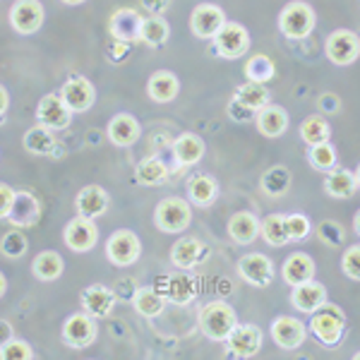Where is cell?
Wrapping results in <instances>:
<instances>
[{"label": "cell", "instance_id": "cell-32", "mask_svg": "<svg viewBox=\"0 0 360 360\" xmlns=\"http://www.w3.org/2000/svg\"><path fill=\"white\" fill-rule=\"evenodd\" d=\"M25 149L29 154H37V156L53 154V149H56L53 130L41 125V123L34 125L32 130H27V135H25Z\"/></svg>", "mask_w": 360, "mask_h": 360}, {"label": "cell", "instance_id": "cell-47", "mask_svg": "<svg viewBox=\"0 0 360 360\" xmlns=\"http://www.w3.org/2000/svg\"><path fill=\"white\" fill-rule=\"evenodd\" d=\"M341 269L348 278L360 281V245H351L341 257Z\"/></svg>", "mask_w": 360, "mask_h": 360}, {"label": "cell", "instance_id": "cell-8", "mask_svg": "<svg viewBox=\"0 0 360 360\" xmlns=\"http://www.w3.org/2000/svg\"><path fill=\"white\" fill-rule=\"evenodd\" d=\"M154 288L164 295L166 300L176 305H188L193 303V298L197 295V281L185 271H178V274H164L154 281Z\"/></svg>", "mask_w": 360, "mask_h": 360}, {"label": "cell", "instance_id": "cell-50", "mask_svg": "<svg viewBox=\"0 0 360 360\" xmlns=\"http://www.w3.org/2000/svg\"><path fill=\"white\" fill-rule=\"evenodd\" d=\"M115 288H118V291H115V295H118L120 300H130L132 303V298H135V293H137V281L135 278H120L118 283H115Z\"/></svg>", "mask_w": 360, "mask_h": 360}, {"label": "cell", "instance_id": "cell-36", "mask_svg": "<svg viewBox=\"0 0 360 360\" xmlns=\"http://www.w3.org/2000/svg\"><path fill=\"white\" fill-rule=\"evenodd\" d=\"M276 75V65L269 56L264 53H257L252 56L250 60L245 63V77L248 82H257V84H266L269 79H274Z\"/></svg>", "mask_w": 360, "mask_h": 360}, {"label": "cell", "instance_id": "cell-11", "mask_svg": "<svg viewBox=\"0 0 360 360\" xmlns=\"http://www.w3.org/2000/svg\"><path fill=\"white\" fill-rule=\"evenodd\" d=\"M238 274H240L250 286L266 288L274 278V264L262 252H250L238 259Z\"/></svg>", "mask_w": 360, "mask_h": 360}, {"label": "cell", "instance_id": "cell-19", "mask_svg": "<svg viewBox=\"0 0 360 360\" xmlns=\"http://www.w3.org/2000/svg\"><path fill=\"white\" fill-rule=\"evenodd\" d=\"M37 118H39V123L51 127V130H65L70 125V120H72V111L68 108V103L63 101L60 94H49L39 101Z\"/></svg>", "mask_w": 360, "mask_h": 360}, {"label": "cell", "instance_id": "cell-40", "mask_svg": "<svg viewBox=\"0 0 360 360\" xmlns=\"http://www.w3.org/2000/svg\"><path fill=\"white\" fill-rule=\"evenodd\" d=\"M171 27L161 15H152L142 20V41L149 46H164L168 41Z\"/></svg>", "mask_w": 360, "mask_h": 360}, {"label": "cell", "instance_id": "cell-52", "mask_svg": "<svg viewBox=\"0 0 360 360\" xmlns=\"http://www.w3.org/2000/svg\"><path fill=\"white\" fill-rule=\"evenodd\" d=\"M142 8L147 10L149 15H164L168 8H171L173 0H139Z\"/></svg>", "mask_w": 360, "mask_h": 360}, {"label": "cell", "instance_id": "cell-33", "mask_svg": "<svg viewBox=\"0 0 360 360\" xmlns=\"http://www.w3.org/2000/svg\"><path fill=\"white\" fill-rule=\"evenodd\" d=\"M132 305H135V310L142 317H159L166 307V298L156 291L154 286H144V288H137L135 298H132Z\"/></svg>", "mask_w": 360, "mask_h": 360}, {"label": "cell", "instance_id": "cell-60", "mask_svg": "<svg viewBox=\"0 0 360 360\" xmlns=\"http://www.w3.org/2000/svg\"><path fill=\"white\" fill-rule=\"evenodd\" d=\"M353 358H356V360H360V351L356 353V356H353Z\"/></svg>", "mask_w": 360, "mask_h": 360}, {"label": "cell", "instance_id": "cell-12", "mask_svg": "<svg viewBox=\"0 0 360 360\" xmlns=\"http://www.w3.org/2000/svg\"><path fill=\"white\" fill-rule=\"evenodd\" d=\"M226 25V15L219 5L202 3L197 5L190 15V29L197 39H214L219 34V29Z\"/></svg>", "mask_w": 360, "mask_h": 360}, {"label": "cell", "instance_id": "cell-39", "mask_svg": "<svg viewBox=\"0 0 360 360\" xmlns=\"http://www.w3.org/2000/svg\"><path fill=\"white\" fill-rule=\"evenodd\" d=\"M32 269H34V274H37V278H41V281H56V278L63 274V259H60V255L46 250V252L34 257Z\"/></svg>", "mask_w": 360, "mask_h": 360}, {"label": "cell", "instance_id": "cell-14", "mask_svg": "<svg viewBox=\"0 0 360 360\" xmlns=\"http://www.w3.org/2000/svg\"><path fill=\"white\" fill-rule=\"evenodd\" d=\"M226 344H229L231 356L252 358L262 348V329L255 327V324H236L233 332L226 339Z\"/></svg>", "mask_w": 360, "mask_h": 360}, {"label": "cell", "instance_id": "cell-26", "mask_svg": "<svg viewBox=\"0 0 360 360\" xmlns=\"http://www.w3.org/2000/svg\"><path fill=\"white\" fill-rule=\"evenodd\" d=\"M173 156H176V164L183 168H190L200 164L202 156H205V142L195 132H183L176 142H173Z\"/></svg>", "mask_w": 360, "mask_h": 360}, {"label": "cell", "instance_id": "cell-4", "mask_svg": "<svg viewBox=\"0 0 360 360\" xmlns=\"http://www.w3.org/2000/svg\"><path fill=\"white\" fill-rule=\"evenodd\" d=\"M315 25L317 15L307 3H288L278 15V29L288 39H307Z\"/></svg>", "mask_w": 360, "mask_h": 360}, {"label": "cell", "instance_id": "cell-43", "mask_svg": "<svg viewBox=\"0 0 360 360\" xmlns=\"http://www.w3.org/2000/svg\"><path fill=\"white\" fill-rule=\"evenodd\" d=\"M29 250V240L27 236L22 233V231H10V233L3 236V240H0V252L5 255V257H22Z\"/></svg>", "mask_w": 360, "mask_h": 360}, {"label": "cell", "instance_id": "cell-31", "mask_svg": "<svg viewBox=\"0 0 360 360\" xmlns=\"http://www.w3.org/2000/svg\"><path fill=\"white\" fill-rule=\"evenodd\" d=\"M219 195V185L214 178L209 176H193L188 180V197L190 202L197 207H209L214 205V200H217Z\"/></svg>", "mask_w": 360, "mask_h": 360}, {"label": "cell", "instance_id": "cell-48", "mask_svg": "<svg viewBox=\"0 0 360 360\" xmlns=\"http://www.w3.org/2000/svg\"><path fill=\"white\" fill-rule=\"evenodd\" d=\"M130 53H132V44L118 41V39H111V41H108L106 56H108V60H111L113 65H120V63H125L127 58H130Z\"/></svg>", "mask_w": 360, "mask_h": 360}, {"label": "cell", "instance_id": "cell-42", "mask_svg": "<svg viewBox=\"0 0 360 360\" xmlns=\"http://www.w3.org/2000/svg\"><path fill=\"white\" fill-rule=\"evenodd\" d=\"M307 161H310V166L317 168V171H327L329 173L332 168H336L339 154H336V149L329 142L312 144V147L307 149Z\"/></svg>", "mask_w": 360, "mask_h": 360}, {"label": "cell", "instance_id": "cell-58", "mask_svg": "<svg viewBox=\"0 0 360 360\" xmlns=\"http://www.w3.org/2000/svg\"><path fill=\"white\" fill-rule=\"evenodd\" d=\"M65 5H79V3H84V0H63Z\"/></svg>", "mask_w": 360, "mask_h": 360}, {"label": "cell", "instance_id": "cell-34", "mask_svg": "<svg viewBox=\"0 0 360 360\" xmlns=\"http://www.w3.org/2000/svg\"><path fill=\"white\" fill-rule=\"evenodd\" d=\"M259 188H262V193H266L269 197L286 195L288 188H291V171H288L286 166L266 168L262 180H259Z\"/></svg>", "mask_w": 360, "mask_h": 360}, {"label": "cell", "instance_id": "cell-53", "mask_svg": "<svg viewBox=\"0 0 360 360\" xmlns=\"http://www.w3.org/2000/svg\"><path fill=\"white\" fill-rule=\"evenodd\" d=\"M317 106L322 113H334V111H339V98H336L334 94H322L317 101Z\"/></svg>", "mask_w": 360, "mask_h": 360}, {"label": "cell", "instance_id": "cell-15", "mask_svg": "<svg viewBox=\"0 0 360 360\" xmlns=\"http://www.w3.org/2000/svg\"><path fill=\"white\" fill-rule=\"evenodd\" d=\"M307 327L300 319L281 315L271 322V339L276 341V346H281L283 351H295L305 344Z\"/></svg>", "mask_w": 360, "mask_h": 360}, {"label": "cell", "instance_id": "cell-7", "mask_svg": "<svg viewBox=\"0 0 360 360\" xmlns=\"http://www.w3.org/2000/svg\"><path fill=\"white\" fill-rule=\"evenodd\" d=\"M139 252H142V243H139V238L132 231L120 229L106 240V257L115 266L135 264L139 259Z\"/></svg>", "mask_w": 360, "mask_h": 360}, {"label": "cell", "instance_id": "cell-18", "mask_svg": "<svg viewBox=\"0 0 360 360\" xmlns=\"http://www.w3.org/2000/svg\"><path fill=\"white\" fill-rule=\"evenodd\" d=\"M10 25L20 34H34L44 25V8L39 0H17L10 10Z\"/></svg>", "mask_w": 360, "mask_h": 360}, {"label": "cell", "instance_id": "cell-10", "mask_svg": "<svg viewBox=\"0 0 360 360\" xmlns=\"http://www.w3.org/2000/svg\"><path fill=\"white\" fill-rule=\"evenodd\" d=\"M94 339H96V324L94 317L86 315V312H75L63 324V341L70 348H86L94 344Z\"/></svg>", "mask_w": 360, "mask_h": 360}, {"label": "cell", "instance_id": "cell-13", "mask_svg": "<svg viewBox=\"0 0 360 360\" xmlns=\"http://www.w3.org/2000/svg\"><path fill=\"white\" fill-rule=\"evenodd\" d=\"M142 20L144 17L132 8H120L115 10L108 20V32H111L113 39L118 41H127V44H135L142 41Z\"/></svg>", "mask_w": 360, "mask_h": 360}, {"label": "cell", "instance_id": "cell-20", "mask_svg": "<svg viewBox=\"0 0 360 360\" xmlns=\"http://www.w3.org/2000/svg\"><path fill=\"white\" fill-rule=\"evenodd\" d=\"M207 257V245L197 238H180L171 248V262L178 269H193Z\"/></svg>", "mask_w": 360, "mask_h": 360}, {"label": "cell", "instance_id": "cell-28", "mask_svg": "<svg viewBox=\"0 0 360 360\" xmlns=\"http://www.w3.org/2000/svg\"><path fill=\"white\" fill-rule=\"evenodd\" d=\"M75 207H77V212L86 219L101 217V214H106V209H108L106 190L98 188V185H86V188L79 190L77 200H75Z\"/></svg>", "mask_w": 360, "mask_h": 360}, {"label": "cell", "instance_id": "cell-45", "mask_svg": "<svg viewBox=\"0 0 360 360\" xmlns=\"http://www.w3.org/2000/svg\"><path fill=\"white\" fill-rule=\"evenodd\" d=\"M0 358L3 360H29V358H34V353H32V346L27 344V341H22V339H10L5 346H0Z\"/></svg>", "mask_w": 360, "mask_h": 360}, {"label": "cell", "instance_id": "cell-30", "mask_svg": "<svg viewBox=\"0 0 360 360\" xmlns=\"http://www.w3.org/2000/svg\"><path fill=\"white\" fill-rule=\"evenodd\" d=\"M324 190H327V195L334 197V200H348V197H353L358 190L356 176H353L348 168H332L327 180H324Z\"/></svg>", "mask_w": 360, "mask_h": 360}, {"label": "cell", "instance_id": "cell-1", "mask_svg": "<svg viewBox=\"0 0 360 360\" xmlns=\"http://www.w3.org/2000/svg\"><path fill=\"white\" fill-rule=\"evenodd\" d=\"M310 329H312V334H315V339L324 348H336L341 344L344 332H346L344 310L334 303H322L315 312H312Z\"/></svg>", "mask_w": 360, "mask_h": 360}, {"label": "cell", "instance_id": "cell-57", "mask_svg": "<svg viewBox=\"0 0 360 360\" xmlns=\"http://www.w3.org/2000/svg\"><path fill=\"white\" fill-rule=\"evenodd\" d=\"M353 226H356V233L360 236V212L356 214V221H353Z\"/></svg>", "mask_w": 360, "mask_h": 360}, {"label": "cell", "instance_id": "cell-41", "mask_svg": "<svg viewBox=\"0 0 360 360\" xmlns=\"http://www.w3.org/2000/svg\"><path fill=\"white\" fill-rule=\"evenodd\" d=\"M168 178V168L161 159H144L137 164V180L142 185H161Z\"/></svg>", "mask_w": 360, "mask_h": 360}, {"label": "cell", "instance_id": "cell-16", "mask_svg": "<svg viewBox=\"0 0 360 360\" xmlns=\"http://www.w3.org/2000/svg\"><path fill=\"white\" fill-rule=\"evenodd\" d=\"M60 96L72 113H84V111H89L91 103H94L96 91H94V84H91L89 79L75 75V77H70L68 82L63 84Z\"/></svg>", "mask_w": 360, "mask_h": 360}, {"label": "cell", "instance_id": "cell-3", "mask_svg": "<svg viewBox=\"0 0 360 360\" xmlns=\"http://www.w3.org/2000/svg\"><path fill=\"white\" fill-rule=\"evenodd\" d=\"M193 221V209L183 197H166L156 205L154 224L164 233H183Z\"/></svg>", "mask_w": 360, "mask_h": 360}, {"label": "cell", "instance_id": "cell-56", "mask_svg": "<svg viewBox=\"0 0 360 360\" xmlns=\"http://www.w3.org/2000/svg\"><path fill=\"white\" fill-rule=\"evenodd\" d=\"M5 291H8V278H5L3 274H0V298L5 295Z\"/></svg>", "mask_w": 360, "mask_h": 360}, {"label": "cell", "instance_id": "cell-17", "mask_svg": "<svg viewBox=\"0 0 360 360\" xmlns=\"http://www.w3.org/2000/svg\"><path fill=\"white\" fill-rule=\"evenodd\" d=\"M41 219V205L29 190H15L13 205L8 212V221L20 229H29Z\"/></svg>", "mask_w": 360, "mask_h": 360}, {"label": "cell", "instance_id": "cell-49", "mask_svg": "<svg viewBox=\"0 0 360 360\" xmlns=\"http://www.w3.org/2000/svg\"><path fill=\"white\" fill-rule=\"evenodd\" d=\"M226 111H229V118L236 120V123H250V120L257 115L252 108H248L245 103H240L238 98H233V101L229 103V108H226Z\"/></svg>", "mask_w": 360, "mask_h": 360}, {"label": "cell", "instance_id": "cell-54", "mask_svg": "<svg viewBox=\"0 0 360 360\" xmlns=\"http://www.w3.org/2000/svg\"><path fill=\"white\" fill-rule=\"evenodd\" d=\"M10 339H13V324L0 319V346H5Z\"/></svg>", "mask_w": 360, "mask_h": 360}, {"label": "cell", "instance_id": "cell-9", "mask_svg": "<svg viewBox=\"0 0 360 360\" xmlns=\"http://www.w3.org/2000/svg\"><path fill=\"white\" fill-rule=\"evenodd\" d=\"M63 240H65V245L72 250V252H89L98 240L94 219H86L82 214L75 217L72 221L65 226V231H63Z\"/></svg>", "mask_w": 360, "mask_h": 360}, {"label": "cell", "instance_id": "cell-55", "mask_svg": "<svg viewBox=\"0 0 360 360\" xmlns=\"http://www.w3.org/2000/svg\"><path fill=\"white\" fill-rule=\"evenodd\" d=\"M8 106H10V94H8V89L0 84V115L8 111Z\"/></svg>", "mask_w": 360, "mask_h": 360}, {"label": "cell", "instance_id": "cell-44", "mask_svg": "<svg viewBox=\"0 0 360 360\" xmlns=\"http://www.w3.org/2000/svg\"><path fill=\"white\" fill-rule=\"evenodd\" d=\"M317 238L329 248H339L344 245V238H346V231L341 224L336 221H322L317 226Z\"/></svg>", "mask_w": 360, "mask_h": 360}, {"label": "cell", "instance_id": "cell-2", "mask_svg": "<svg viewBox=\"0 0 360 360\" xmlns=\"http://www.w3.org/2000/svg\"><path fill=\"white\" fill-rule=\"evenodd\" d=\"M236 324V310L224 300H212L200 310V329L212 341H226Z\"/></svg>", "mask_w": 360, "mask_h": 360}, {"label": "cell", "instance_id": "cell-6", "mask_svg": "<svg viewBox=\"0 0 360 360\" xmlns=\"http://www.w3.org/2000/svg\"><path fill=\"white\" fill-rule=\"evenodd\" d=\"M327 58L339 68L353 65V63L360 58V39L358 34L348 32V29H336L327 37Z\"/></svg>", "mask_w": 360, "mask_h": 360}, {"label": "cell", "instance_id": "cell-27", "mask_svg": "<svg viewBox=\"0 0 360 360\" xmlns=\"http://www.w3.org/2000/svg\"><path fill=\"white\" fill-rule=\"evenodd\" d=\"M178 91H180V79L171 70H156L147 82V94L152 96V101L156 103L173 101V98L178 96Z\"/></svg>", "mask_w": 360, "mask_h": 360}, {"label": "cell", "instance_id": "cell-51", "mask_svg": "<svg viewBox=\"0 0 360 360\" xmlns=\"http://www.w3.org/2000/svg\"><path fill=\"white\" fill-rule=\"evenodd\" d=\"M13 197H15V190L10 188V185L0 183V219H8L10 205H13Z\"/></svg>", "mask_w": 360, "mask_h": 360}, {"label": "cell", "instance_id": "cell-35", "mask_svg": "<svg viewBox=\"0 0 360 360\" xmlns=\"http://www.w3.org/2000/svg\"><path fill=\"white\" fill-rule=\"evenodd\" d=\"M259 236H262L269 245L283 248L291 240L286 233V217H283V214H269L264 221H259Z\"/></svg>", "mask_w": 360, "mask_h": 360}, {"label": "cell", "instance_id": "cell-29", "mask_svg": "<svg viewBox=\"0 0 360 360\" xmlns=\"http://www.w3.org/2000/svg\"><path fill=\"white\" fill-rule=\"evenodd\" d=\"M229 236L233 238L238 245H250L259 236V219L250 212H238L229 221Z\"/></svg>", "mask_w": 360, "mask_h": 360}, {"label": "cell", "instance_id": "cell-5", "mask_svg": "<svg viewBox=\"0 0 360 360\" xmlns=\"http://www.w3.org/2000/svg\"><path fill=\"white\" fill-rule=\"evenodd\" d=\"M214 49H217V53L226 58V60L243 58L250 49L248 29L243 25H238V22H226V25L219 29L217 37H214Z\"/></svg>", "mask_w": 360, "mask_h": 360}, {"label": "cell", "instance_id": "cell-37", "mask_svg": "<svg viewBox=\"0 0 360 360\" xmlns=\"http://www.w3.org/2000/svg\"><path fill=\"white\" fill-rule=\"evenodd\" d=\"M300 137L307 147L312 144H322V142H329L332 137V130H329V123L322 118V115H310L300 123Z\"/></svg>", "mask_w": 360, "mask_h": 360}, {"label": "cell", "instance_id": "cell-25", "mask_svg": "<svg viewBox=\"0 0 360 360\" xmlns=\"http://www.w3.org/2000/svg\"><path fill=\"white\" fill-rule=\"evenodd\" d=\"M315 271H317L315 259L305 252L291 255V257H288L281 266V276L288 286H298V283L310 281V278H315Z\"/></svg>", "mask_w": 360, "mask_h": 360}, {"label": "cell", "instance_id": "cell-21", "mask_svg": "<svg viewBox=\"0 0 360 360\" xmlns=\"http://www.w3.org/2000/svg\"><path fill=\"white\" fill-rule=\"evenodd\" d=\"M106 135L115 147H132L139 139V135H142V127H139V123L130 113H118L108 123Z\"/></svg>", "mask_w": 360, "mask_h": 360}, {"label": "cell", "instance_id": "cell-24", "mask_svg": "<svg viewBox=\"0 0 360 360\" xmlns=\"http://www.w3.org/2000/svg\"><path fill=\"white\" fill-rule=\"evenodd\" d=\"M255 120H257V130L262 132L264 137H281L283 132L288 130V113L286 108L276 106V103H266L264 108H259L257 115H255Z\"/></svg>", "mask_w": 360, "mask_h": 360}, {"label": "cell", "instance_id": "cell-46", "mask_svg": "<svg viewBox=\"0 0 360 360\" xmlns=\"http://www.w3.org/2000/svg\"><path fill=\"white\" fill-rule=\"evenodd\" d=\"M310 221L305 214H288L286 217V233L291 240H305L310 236Z\"/></svg>", "mask_w": 360, "mask_h": 360}, {"label": "cell", "instance_id": "cell-38", "mask_svg": "<svg viewBox=\"0 0 360 360\" xmlns=\"http://www.w3.org/2000/svg\"><path fill=\"white\" fill-rule=\"evenodd\" d=\"M233 98H238V101L245 103L248 108H252V111L257 113L259 108H264L266 103H269V89H266L264 84H257V82H245L236 89Z\"/></svg>", "mask_w": 360, "mask_h": 360}, {"label": "cell", "instance_id": "cell-22", "mask_svg": "<svg viewBox=\"0 0 360 360\" xmlns=\"http://www.w3.org/2000/svg\"><path fill=\"white\" fill-rule=\"evenodd\" d=\"M115 300H118L115 291L101 286V283H94V286H89L82 293V307H84L86 315H91V317H108L115 305Z\"/></svg>", "mask_w": 360, "mask_h": 360}, {"label": "cell", "instance_id": "cell-59", "mask_svg": "<svg viewBox=\"0 0 360 360\" xmlns=\"http://www.w3.org/2000/svg\"><path fill=\"white\" fill-rule=\"evenodd\" d=\"M353 176H356V185H358V188H360V166L356 168V173H353Z\"/></svg>", "mask_w": 360, "mask_h": 360}, {"label": "cell", "instance_id": "cell-23", "mask_svg": "<svg viewBox=\"0 0 360 360\" xmlns=\"http://www.w3.org/2000/svg\"><path fill=\"white\" fill-rule=\"evenodd\" d=\"M291 303L298 307L300 312H307V315H312V312H315L319 305L327 303V288H324L319 281H315V278H310V281L293 286Z\"/></svg>", "mask_w": 360, "mask_h": 360}]
</instances>
